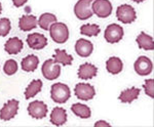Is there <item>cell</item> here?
<instances>
[{
	"instance_id": "6da1fadb",
	"label": "cell",
	"mask_w": 154,
	"mask_h": 127,
	"mask_svg": "<svg viewBox=\"0 0 154 127\" xmlns=\"http://www.w3.org/2000/svg\"><path fill=\"white\" fill-rule=\"evenodd\" d=\"M71 96L68 85L64 83H54L51 88V98L57 104H65Z\"/></svg>"
},
{
	"instance_id": "7a4b0ae2",
	"label": "cell",
	"mask_w": 154,
	"mask_h": 127,
	"mask_svg": "<svg viewBox=\"0 0 154 127\" xmlns=\"http://www.w3.org/2000/svg\"><path fill=\"white\" fill-rule=\"evenodd\" d=\"M49 34H51V39L56 43L63 44L69 38V29L66 26V24L56 22L51 25V29H49Z\"/></svg>"
},
{
	"instance_id": "3957f363",
	"label": "cell",
	"mask_w": 154,
	"mask_h": 127,
	"mask_svg": "<svg viewBox=\"0 0 154 127\" xmlns=\"http://www.w3.org/2000/svg\"><path fill=\"white\" fill-rule=\"evenodd\" d=\"M94 0H78L77 3L74 5V14L76 17L81 21H85L93 17L91 11V3Z\"/></svg>"
},
{
	"instance_id": "277c9868",
	"label": "cell",
	"mask_w": 154,
	"mask_h": 127,
	"mask_svg": "<svg viewBox=\"0 0 154 127\" xmlns=\"http://www.w3.org/2000/svg\"><path fill=\"white\" fill-rule=\"evenodd\" d=\"M91 11L97 17L105 19V17H110L113 7L109 0H94V2L91 3Z\"/></svg>"
},
{
	"instance_id": "5b68a950",
	"label": "cell",
	"mask_w": 154,
	"mask_h": 127,
	"mask_svg": "<svg viewBox=\"0 0 154 127\" xmlns=\"http://www.w3.org/2000/svg\"><path fill=\"white\" fill-rule=\"evenodd\" d=\"M116 17H117L118 21L123 24H131L137 19L135 8L130 4L119 5L116 11Z\"/></svg>"
},
{
	"instance_id": "8992f818",
	"label": "cell",
	"mask_w": 154,
	"mask_h": 127,
	"mask_svg": "<svg viewBox=\"0 0 154 127\" xmlns=\"http://www.w3.org/2000/svg\"><path fill=\"white\" fill-rule=\"evenodd\" d=\"M42 75L48 80H54L61 75V66L54 59H46L41 68Z\"/></svg>"
},
{
	"instance_id": "52a82bcc",
	"label": "cell",
	"mask_w": 154,
	"mask_h": 127,
	"mask_svg": "<svg viewBox=\"0 0 154 127\" xmlns=\"http://www.w3.org/2000/svg\"><path fill=\"white\" fill-rule=\"evenodd\" d=\"M123 35H125V32H123L122 27L117 24H111L106 28L104 37L108 43L114 44L120 41L123 38Z\"/></svg>"
},
{
	"instance_id": "ba28073f",
	"label": "cell",
	"mask_w": 154,
	"mask_h": 127,
	"mask_svg": "<svg viewBox=\"0 0 154 127\" xmlns=\"http://www.w3.org/2000/svg\"><path fill=\"white\" fill-rule=\"evenodd\" d=\"M74 93L78 99L88 101L95 98L96 90L95 87L88 83H78L74 88Z\"/></svg>"
},
{
	"instance_id": "9c48e42d",
	"label": "cell",
	"mask_w": 154,
	"mask_h": 127,
	"mask_svg": "<svg viewBox=\"0 0 154 127\" xmlns=\"http://www.w3.org/2000/svg\"><path fill=\"white\" fill-rule=\"evenodd\" d=\"M19 111V101L11 99L4 104L2 109L0 110V119L2 121H9L17 116Z\"/></svg>"
},
{
	"instance_id": "30bf717a",
	"label": "cell",
	"mask_w": 154,
	"mask_h": 127,
	"mask_svg": "<svg viewBox=\"0 0 154 127\" xmlns=\"http://www.w3.org/2000/svg\"><path fill=\"white\" fill-rule=\"evenodd\" d=\"M135 71L138 75L140 76H148L151 74L153 70V64L151 59L145 56H141L136 59L135 65H134Z\"/></svg>"
},
{
	"instance_id": "8fae6325",
	"label": "cell",
	"mask_w": 154,
	"mask_h": 127,
	"mask_svg": "<svg viewBox=\"0 0 154 127\" xmlns=\"http://www.w3.org/2000/svg\"><path fill=\"white\" fill-rule=\"evenodd\" d=\"M28 114L34 119H43L48 115V106L40 101H34L27 108Z\"/></svg>"
},
{
	"instance_id": "7c38bea8",
	"label": "cell",
	"mask_w": 154,
	"mask_h": 127,
	"mask_svg": "<svg viewBox=\"0 0 154 127\" xmlns=\"http://www.w3.org/2000/svg\"><path fill=\"white\" fill-rule=\"evenodd\" d=\"M27 44L31 49L40 50L48 45V38L40 33H32L27 36Z\"/></svg>"
},
{
	"instance_id": "4fadbf2b",
	"label": "cell",
	"mask_w": 154,
	"mask_h": 127,
	"mask_svg": "<svg viewBox=\"0 0 154 127\" xmlns=\"http://www.w3.org/2000/svg\"><path fill=\"white\" fill-rule=\"evenodd\" d=\"M94 45L91 41L86 40V39L80 38L76 41L75 43V51L81 58H88L93 53Z\"/></svg>"
},
{
	"instance_id": "5bb4252c",
	"label": "cell",
	"mask_w": 154,
	"mask_h": 127,
	"mask_svg": "<svg viewBox=\"0 0 154 127\" xmlns=\"http://www.w3.org/2000/svg\"><path fill=\"white\" fill-rule=\"evenodd\" d=\"M78 78L83 79V80H88V79L95 78L98 74V68L93 64L84 63L79 67L78 69Z\"/></svg>"
},
{
	"instance_id": "9a60e30c",
	"label": "cell",
	"mask_w": 154,
	"mask_h": 127,
	"mask_svg": "<svg viewBox=\"0 0 154 127\" xmlns=\"http://www.w3.org/2000/svg\"><path fill=\"white\" fill-rule=\"evenodd\" d=\"M37 25H38V20L33 14H25L19 20V27L24 32L31 31L32 29H35Z\"/></svg>"
},
{
	"instance_id": "2e32d148",
	"label": "cell",
	"mask_w": 154,
	"mask_h": 127,
	"mask_svg": "<svg viewBox=\"0 0 154 127\" xmlns=\"http://www.w3.org/2000/svg\"><path fill=\"white\" fill-rule=\"evenodd\" d=\"M67 122V112L63 108H56L53 109L51 113V123L56 126H62Z\"/></svg>"
},
{
	"instance_id": "e0dca14e",
	"label": "cell",
	"mask_w": 154,
	"mask_h": 127,
	"mask_svg": "<svg viewBox=\"0 0 154 127\" xmlns=\"http://www.w3.org/2000/svg\"><path fill=\"white\" fill-rule=\"evenodd\" d=\"M24 46L23 41L18 37H12L9 38L8 40L4 44V50L9 54H18L22 51Z\"/></svg>"
},
{
	"instance_id": "ac0fdd59",
	"label": "cell",
	"mask_w": 154,
	"mask_h": 127,
	"mask_svg": "<svg viewBox=\"0 0 154 127\" xmlns=\"http://www.w3.org/2000/svg\"><path fill=\"white\" fill-rule=\"evenodd\" d=\"M141 92V89L138 87H131V88H128L125 90L121 91L118 96V99L121 103L125 104H131L134 101H136L139 98Z\"/></svg>"
},
{
	"instance_id": "d6986e66",
	"label": "cell",
	"mask_w": 154,
	"mask_h": 127,
	"mask_svg": "<svg viewBox=\"0 0 154 127\" xmlns=\"http://www.w3.org/2000/svg\"><path fill=\"white\" fill-rule=\"evenodd\" d=\"M136 41L140 48L144 50H153L154 49V41L150 35L146 34L145 32H141L136 38Z\"/></svg>"
},
{
	"instance_id": "ffe728a7",
	"label": "cell",
	"mask_w": 154,
	"mask_h": 127,
	"mask_svg": "<svg viewBox=\"0 0 154 127\" xmlns=\"http://www.w3.org/2000/svg\"><path fill=\"white\" fill-rule=\"evenodd\" d=\"M106 69L112 75H117L123 69V63L117 56H111L106 62Z\"/></svg>"
},
{
	"instance_id": "44dd1931",
	"label": "cell",
	"mask_w": 154,
	"mask_h": 127,
	"mask_svg": "<svg viewBox=\"0 0 154 127\" xmlns=\"http://www.w3.org/2000/svg\"><path fill=\"white\" fill-rule=\"evenodd\" d=\"M53 59L57 64H61L63 66H70L73 62V56L67 53L65 49H56L53 56Z\"/></svg>"
},
{
	"instance_id": "7402d4cb",
	"label": "cell",
	"mask_w": 154,
	"mask_h": 127,
	"mask_svg": "<svg viewBox=\"0 0 154 127\" xmlns=\"http://www.w3.org/2000/svg\"><path fill=\"white\" fill-rule=\"evenodd\" d=\"M39 65V59L34 54H29L22 59V69L25 72H34Z\"/></svg>"
},
{
	"instance_id": "603a6c76",
	"label": "cell",
	"mask_w": 154,
	"mask_h": 127,
	"mask_svg": "<svg viewBox=\"0 0 154 127\" xmlns=\"http://www.w3.org/2000/svg\"><path fill=\"white\" fill-rule=\"evenodd\" d=\"M71 111L74 115H76L77 117L81 119H88L91 118V111L89 109V107H88L84 104H74L71 106Z\"/></svg>"
},
{
	"instance_id": "cb8c5ba5",
	"label": "cell",
	"mask_w": 154,
	"mask_h": 127,
	"mask_svg": "<svg viewBox=\"0 0 154 127\" xmlns=\"http://www.w3.org/2000/svg\"><path fill=\"white\" fill-rule=\"evenodd\" d=\"M58 21L57 17L54 14H49V12H45L42 14L38 19V26L41 29H43L44 31H49L51 25L54 24Z\"/></svg>"
},
{
	"instance_id": "d4e9b609",
	"label": "cell",
	"mask_w": 154,
	"mask_h": 127,
	"mask_svg": "<svg viewBox=\"0 0 154 127\" xmlns=\"http://www.w3.org/2000/svg\"><path fill=\"white\" fill-rule=\"evenodd\" d=\"M42 89V81L40 79H36L29 83V85L27 86L26 90H25V98L30 99L36 95L37 93H39Z\"/></svg>"
},
{
	"instance_id": "484cf974",
	"label": "cell",
	"mask_w": 154,
	"mask_h": 127,
	"mask_svg": "<svg viewBox=\"0 0 154 127\" xmlns=\"http://www.w3.org/2000/svg\"><path fill=\"white\" fill-rule=\"evenodd\" d=\"M101 29L96 24H85L80 27V34L83 36L96 37L100 34Z\"/></svg>"
},
{
	"instance_id": "4316f807",
	"label": "cell",
	"mask_w": 154,
	"mask_h": 127,
	"mask_svg": "<svg viewBox=\"0 0 154 127\" xmlns=\"http://www.w3.org/2000/svg\"><path fill=\"white\" fill-rule=\"evenodd\" d=\"M3 71L8 76L14 75L17 73V71H18V64H17V62L14 59H8V61H6L3 67Z\"/></svg>"
},
{
	"instance_id": "83f0119b",
	"label": "cell",
	"mask_w": 154,
	"mask_h": 127,
	"mask_svg": "<svg viewBox=\"0 0 154 127\" xmlns=\"http://www.w3.org/2000/svg\"><path fill=\"white\" fill-rule=\"evenodd\" d=\"M11 21L6 17L0 19V37H5L11 32Z\"/></svg>"
},
{
	"instance_id": "f1b7e54d",
	"label": "cell",
	"mask_w": 154,
	"mask_h": 127,
	"mask_svg": "<svg viewBox=\"0 0 154 127\" xmlns=\"http://www.w3.org/2000/svg\"><path fill=\"white\" fill-rule=\"evenodd\" d=\"M143 88L148 96H150L151 98H154V79H146L145 82H144Z\"/></svg>"
},
{
	"instance_id": "f546056e",
	"label": "cell",
	"mask_w": 154,
	"mask_h": 127,
	"mask_svg": "<svg viewBox=\"0 0 154 127\" xmlns=\"http://www.w3.org/2000/svg\"><path fill=\"white\" fill-rule=\"evenodd\" d=\"M111 124L108 123L107 121L104 120H100V121H97L95 123V127H110Z\"/></svg>"
},
{
	"instance_id": "4dcf8cb0",
	"label": "cell",
	"mask_w": 154,
	"mask_h": 127,
	"mask_svg": "<svg viewBox=\"0 0 154 127\" xmlns=\"http://www.w3.org/2000/svg\"><path fill=\"white\" fill-rule=\"evenodd\" d=\"M27 1H28V0H12V3H14V5L16 7H21V6H23Z\"/></svg>"
},
{
	"instance_id": "1f68e13d",
	"label": "cell",
	"mask_w": 154,
	"mask_h": 127,
	"mask_svg": "<svg viewBox=\"0 0 154 127\" xmlns=\"http://www.w3.org/2000/svg\"><path fill=\"white\" fill-rule=\"evenodd\" d=\"M131 1L136 2V3H141V2H144L145 0H131Z\"/></svg>"
},
{
	"instance_id": "d6a6232c",
	"label": "cell",
	"mask_w": 154,
	"mask_h": 127,
	"mask_svg": "<svg viewBox=\"0 0 154 127\" xmlns=\"http://www.w3.org/2000/svg\"><path fill=\"white\" fill-rule=\"evenodd\" d=\"M1 11H2V5H1V3H0V14H1Z\"/></svg>"
}]
</instances>
